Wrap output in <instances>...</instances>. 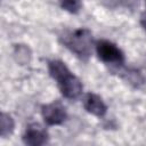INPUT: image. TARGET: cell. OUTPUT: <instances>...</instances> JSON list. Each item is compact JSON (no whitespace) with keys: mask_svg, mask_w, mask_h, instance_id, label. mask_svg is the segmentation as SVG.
Returning <instances> with one entry per match:
<instances>
[{"mask_svg":"<svg viewBox=\"0 0 146 146\" xmlns=\"http://www.w3.org/2000/svg\"><path fill=\"white\" fill-rule=\"evenodd\" d=\"M50 76L57 81L62 95L67 99H76L82 92V83L68 68L58 59H52L48 63Z\"/></svg>","mask_w":146,"mask_h":146,"instance_id":"1","label":"cell"},{"mask_svg":"<svg viewBox=\"0 0 146 146\" xmlns=\"http://www.w3.org/2000/svg\"><path fill=\"white\" fill-rule=\"evenodd\" d=\"M60 42L76 57L87 60L92 51V34L88 29L81 27L73 31H65L59 36Z\"/></svg>","mask_w":146,"mask_h":146,"instance_id":"2","label":"cell"},{"mask_svg":"<svg viewBox=\"0 0 146 146\" xmlns=\"http://www.w3.org/2000/svg\"><path fill=\"white\" fill-rule=\"evenodd\" d=\"M96 52L98 58L105 64L122 66L124 63V54L122 50L108 40H99L96 43Z\"/></svg>","mask_w":146,"mask_h":146,"instance_id":"3","label":"cell"},{"mask_svg":"<svg viewBox=\"0 0 146 146\" xmlns=\"http://www.w3.org/2000/svg\"><path fill=\"white\" fill-rule=\"evenodd\" d=\"M41 115L48 125H59L66 120V110L59 102H52L43 105L41 108Z\"/></svg>","mask_w":146,"mask_h":146,"instance_id":"4","label":"cell"},{"mask_svg":"<svg viewBox=\"0 0 146 146\" xmlns=\"http://www.w3.org/2000/svg\"><path fill=\"white\" fill-rule=\"evenodd\" d=\"M23 141L26 145H31V146L43 145L48 141V132L40 124L32 123L26 128L23 136Z\"/></svg>","mask_w":146,"mask_h":146,"instance_id":"5","label":"cell"},{"mask_svg":"<svg viewBox=\"0 0 146 146\" xmlns=\"http://www.w3.org/2000/svg\"><path fill=\"white\" fill-rule=\"evenodd\" d=\"M83 107L87 112L98 117L104 116L107 112V106L105 105L103 99L98 95L92 92H88L83 97Z\"/></svg>","mask_w":146,"mask_h":146,"instance_id":"6","label":"cell"},{"mask_svg":"<svg viewBox=\"0 0 146 146\" xmlns=\"http://www.w3.org/2000/svg\"><path fill=\"white\" fill-rule=\"evenodd\" d=\"M14 128H15V123H14L13 117L9 114L2 113L1 114V119H0V131H1L0 133H1V137L5 138V137L9 136L14 131Z\"/></svg>","mask_w":146,"mask_h":146,"instance_id":"7","label":"cell"},{"mask_svg":"<svg viewBox=\"0 0 146 146\" xmlns=\"http://www.w3.org/2000/svg\"><path fill=\"white\" fill-rule=\"evenodd\" d=\"M58 1H59L60 7L71 14L79 13L82 6L81 0H58Z\"/></svg>","mask_w":146,"mask_h":146,"instance_id":"8","label":"cell"},{"mask_svg":"<svg viewBox=\"0 0 146 146\" xmlns=\"http://www.w3.org/2000/svg\"><path fill=\"white\" fill-rule=\"evenodd\" d=\"M103 2L107 3L108 7H120V6H124V7H129L132 8L135 7L137 0H102Z\"/></svg>","mask_w":146,"mask_h":146,"instance_id":"9","label":"cell"},{"mask_svg":"<svg viewBox=\"0 0 146 146\" xmlns=\"http://www.w3.org/2000/svg\"><path fill=\"white\" fill-rule=\"evenodd\" d=\"M140 23H141V26L146 30V11L143 13V15L140 17Z\"/></svg>","mask_w":146,"mask_h":146,"instance_id":"10","label":"cell"}]
</instances>
